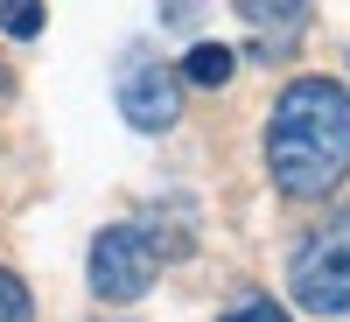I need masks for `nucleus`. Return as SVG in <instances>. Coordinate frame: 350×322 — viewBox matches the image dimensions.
Wrapping results in <instances>:
<instances>
[{"instance_id": "nucleus-5", "label": "nucleus", "mask_w": 350, "mask_h": 322, "mask_svg": "<svg viewBox=\"0 0 350 322\" xmlns=\"http://www.w3.org/2000/svg\"><path fill=\"white\" fill-rule=\"evenodd\" d=\"M239 14L259 28V36L295 42V36H301V21H308V0H239Z\"/></svg>"}, {"instance_id": "nucleus-9", "label": "nucleus", "mask_w": 350, "mask_h": 322, "mask_svg": "<svg viewBox=\"0 0 350 322\" xmlns=\"http://www.w3.org/2000/svg\"><path fill=\"white\" fill-rule=\"evenodd\" d=\"M224 322H287V315H280L273 301H239V308H231Z\"/></svg>"}, {"instance_id": "nucleus-7", "label": "nucleus", "mask_w": 350, "mask_h": 322, "mask_svg": "<svg viewBox=\"0 0 350 322\" xmlns=\"http://www.w3.org/2000/svg\"><path fill=\"white\" fill-rule=\"evenodd\" d=\"M0 28L14 42H36L42 36V0H0Z\"/></svg>"}, {"instance_id": "nucleus-6", "label": "nucleus", "mask_w": 350, "mask_h": 322, "mask_svg": "<svg viewBox=\"0 0 350 322\" xmlns=\"http://www.w3.org/2000/svg\"><path fill=\"white\" fill-rule=\"evenodd\" d=\"M231 64H239V56H231L224 42H196L175 77H183V84H211V92H217V84H231Z\"/></svg>"}, {"instance_id": "nucleus-4", "label": "nucleus", "mask_w": 350, "mask_h": 322, "mask_svg": "<svg viewBox=\"0 0 350 322\" xmlns=\"http://www.w3.org/2000/svg\"><path fill=\"white\" fill-rule=\"evenodd\" d=\"M120 112H126V126H140V133L175 126V112H183V77H175L168 64H154V56H133L126 77H120Z\"/></svg>"}, {"instance_id": "nucleus-1", "label": "nucleus", "mask_w": 350, "mask_h": 322, "mask_svg": "<svg viewBox=\"0 0 350 322\" xmlns=\"http://www.w3.org/2000/svg\"><path fill=\"white\" fill-rule=\"evenodd\" d=\"M267 168L273 189L295 203H315L343 189L350 175V92L336 77H295L267 120Z\"/></svg>"}, {"instance_id": "nucleus-8", "label": "nucleus", "mask_w": 350, "mask_h": 322, "mask_svg": "<svg viewBox=\"0 0 350 322\" xmlns=\"http://www.w3.org/2000/svg\"><path fill=\"white\" fill-rule=\"evenodd\" d=\"M0 322H36V295L21 287V273L0 267Z\"/></svg>"}, {"instance_id": "nucleus-3", "label": "nucleus", "mask_w": 350, "mask_h": 322, "mask_svg": "<svg viewBox=\"0 0 350 322\" xmlns=\"http://www.w3.org/2000/svg\"><path fill=\"white\" fill-rule=\"evenodd\" d=\"M154 267H161V252H154V239L140 224H112V231L92 239V287H98V301H140Z\"/></svg>"}, {"instance_id": "nucleus-2", "label": "nucleus", "mask_w": 350, "mask_h": 322, "mask_svg": "<svg viewBox=\"0 0 350 322\" xmlns=\"http://www.w3.org/2000/svg\"><path fill=\"white\" fill-rule=\"evenodd\" d=\"M287 287H295V301L308 315H350V211H336L323 231L301 239Z\"/></svg>"}]
</instances>
